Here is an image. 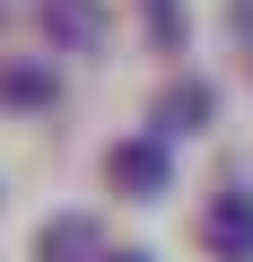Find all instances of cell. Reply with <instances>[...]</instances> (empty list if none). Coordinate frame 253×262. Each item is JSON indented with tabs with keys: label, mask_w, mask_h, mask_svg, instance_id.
<instances>
[{
	"label": "cell",
	"mask_w": 253,
	"mask_h": 262,
	"mask_svg": "<svg viewBox=\"0 0 253 262\" xmlns=\"http://www.w3.org/2000/svg\"><path fill=\"white\" fill-rule=\"evenodd\" d=\"M105 175H113L122 192H131V201H157L175 166H166V140H157V131H149V140H122V149L105 158Z\"/></svg>",
	"instance_id": "1"
},
{
	"label": "cell",
	"mask_w": 253,
	"mask_h": 262,
	"mask_svg": "<svg viewBox=\"0 0 253 262\" xmlns=\"http://www.w3.org/2000/svg\"><path fill=\"white\" fill-rule=\"evenodd\" d=\"M201 236H210L218 262H253V192H218L210 219H201Z\"/></svg>",
	"instance_id": "2"
},
{
	"label": "cell",
	"mask_w": 253,
	"mask_h": 262,
	"mask_svg": "<svg viewBox=\"0 0 253 262\" xmlns=\"http://www.w3.org/2000/svg\"><path fill=\"white\" fill-rule=\"evenodd\" d=\"M96 219L87 210H61V219H44V236H35V262H96Z\"/></svg>",
	"instance_id": "3"
},
{
	"label": "cell",
	"mask_w": 253,
	"mask_h": 262,
	"mask_svg": "<svg viewBox=\"0 0 253 262\" xmlns=\"http://www.w3.org/2000/svg\"><path fill=\"white\" fill-rule=\"evenodd\" d=\"M210 114H218V96H210V79H175V88L157 96V122H166V131H201Z\"/></svg>",
	"instance_id": "4"
},
{
	"label": "cell",
	"mask_w": 253,
	"mask_h": 262,
	"mask_svg": "<svg viewBox=\"0 0 253 262\" xmlns=\"http://www.w3.org/2000/svg\"><path fill=\"white\" fill-rule=\"evenodd\" d=\"M53 27H70V35H87V44H96V27H105V18H96V9H79V0H53Z\"/></svg>",
	"instance_id": "5"
},
{
	"label": "cell",
	"mask_w": 253,
	"mask_h": 262,
	"mask_svg": "<svg viewBox=\"0 0 253 262\" xmlns=\"http://www.w3.org/2000/svg\"><path fill=\"white\" fill-rule=\"evenodd\" d=\"M0 96H27V105H35V96H44V70H0Z\"/></svg>",
	"instance_id": "6"
},
{
	"label": "cell",
	"mask_w": 253,
	"mask_h": 262,
	"mask_svg": "<svg viewBox=\"0 0 253 262\" xmlns=\"http://www.w3.org/2000/svg\"><path fill=\"white\" fill-rule=\"evenodd\" d=\"M236 27H244V35H253V0H236Z\"/></svg>",
	"instance_id": "7"
},
{
	"label": "cell",
	"mask_w": 253,
	"mask_h": 262,
	"mask_svg": "<svg viewBox=\"0 0 253 262\" xmlns=\"http://www.w3.org/2000/svg\"><path fill=\"white\" fill-rule=\"evenodd\" d=\"M122 262H149V253H122Z\"/></svg>",
	"instance_id": "8"
}]
</instances>
